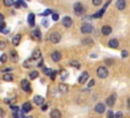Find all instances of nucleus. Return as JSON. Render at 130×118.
I'll list each match as a JSON object with an SVG mask.
<instances>
[{"mask_svg":"<svg viewBox=\"0 0 130 118\" xmlns=\"http://www.w3.org/2000/svg\"><path fill=\"white\" fill-rule=\"evenodd\" d=\"M113 118H123V114H122V112H117L115 115H114V117Z\"/></svg>","mask_w":130,"mask_h":118,"instance_id":"obj_31","label":"nucleus"},{"mask_svg":"<svg viewBox=\"0 0 130 118\" xmlns=\"http://www.w3.org/2000/svg\"><path fill=\"white\" fill-rule=\"evenodd\" d=\"M3 81L5 82H12L13 81V75L11 73H6L3 75Z\"/></svg>","mask_w":130,"mask_h":118,"instance_id":"obj_23","label":"nucleus"},{"mask_svg":"<svg viewBox=\"0 0 130 118\" xmlns=\"http://www.w3.org/2000/svg\"><path fill=\"white\" fill-rule=\"evenodd\" d=\"M111 33H112V29L110 26H104L102 28V34L104 36H109Z\"/></svg>","mask_w":130,"mask_h":118,"instance_id":"obj_13","label":"nucleus"},{"mask_svg":"<svg viewBox=\"0 0 130 118\" xmlns=\"http://www.w3.org/2000/svg\"><path fill=\"white\" fill-rule=\"evenodd\" d=\"M38 77H39V72H38L37 70L32 71V72L30 73V79H36Z\"/></svg>","mask_w":130,"mask_h":118,"instance_id":"obj_25","label":"nucleus"},{"mask_svg":"<svg viewBox=\"0 0 130 118\" xmlns=\"http://www.w3.org/2000/svg\"><path fill=\"white\" fill-rule=\"evenodd\" d=\"M87 78H89V73H87L86 71H85V72H82V74L79 77V78H78V82L79 83H85L86 81H87Z\"/></svg>","mask_w":130,"mask_h":118,"instance_id":"obj_11","label":"nucleus"},{"mask_svg":"<svg viewBox=\"0 0 130 118\" xmlns=\"http://www.w3.org/2000/svg\"><path fill=\"white\" fill-rule=\"evenodd\" d=\"M41 55H42V53H41V51L39 50V49H36L35 51L33 52V54H32V58L33 59H39V58H41Z\"/></svg>","mask_w":130,"mask_h":118,"instance_id":"obj_20","label":"nucleus"},{"mask_svg":"<svg viewBox=\"0 0 130 118\" xmlns=\"http://www.w3.org/2000/svg\"><path fill=\"white\" fill-rule=\"evenodd\" d=\"M109 46L111 48H117L119 46V42H118L117 39H112V40L109 41Z\"/></svg>","mask_w":130,"mask_h":118,"instance_id":"obj_19","label":"nucleus"},{"mask_svg":"<svg viewBox=\"0 0 130 118\" xmlns=\"http://www.w3.org/2000/svg\"><path fill=\"white\" fill-rule=\"evenodd\" d=\"M70 64H71L72 66L76 67V68H79V67H80V64H79V62H78V61H75V60H73V61H71V62H70Z\"/></svg>","mask_w":130,"mask_h":118,"instance_id":"obj_29","label":"nucleus"},{"mask_svg":"<svg viewBox=\"0 0 130 118\" xmlns=\"http://www.w3.org/2000/svg\"><path fill=\"white\" fill-rule=\"evenodd\" d=\"M52 18H53V21H57L59 20V15L57 13H53L52 14Z\"/></svg>","mask_w":130,"mask_h":118,"instance_id":"obj_33","label":"nucleus"},{"mask_svg":"<svg viewBox=\"0 0 130 118\" xmlns=\"http://www.w3.org/2000/svg\"><path fill=\"white\" fill-rule=\"evenodd\" d=\"M95 85V81H94V79H91V81L90 82V83H89V87H93Z\"/></svg>","mask_w":130,"mask_h":118,"instance_id":"obj_44","label":"nucleus"},{"mask_svg":"<svg viewBox=\"0 0 130 118\" xmlns=\"http://www.w3.org/2000/svg\"><path fill=\"white\" fill-rule=\"evenodd\" d=\"M34 103H35L36 105L41 106L45 103V99L43 97H41V96H35L34 97Z\"/></svg>","mask_w":130,"mask_h":118,"instance_id":"obj_10","label":"nucleus"},{"mask_svg":"<svg viewBox=\"0 0 130 118\" xmlns=\"http://www.w3.org/2000/svg\"><path fill=\"white\" fill-rule=\"evenodd\" d=\"M128 108L130 109V99H128Z\"/></svg>","mask_w":130,"mask_h":118,"instance_id":"obj_46","label":"nucleus"},{"mask_svg":"<svg viewBox=\"0 0 130 118\" xmlns=\"http://www.w3.org/2000/svg\"><path fill=\"white\" fill-rule=\"evenodd\" d=\"M49 40H50L53 44H57L61 41V35L58 32H53V33H51L50 37H49Z\"/></svg>","mask_w":130,"mask_h":118,"instance_id":"obj_2","label":"nucleus"},{"mask_svg":"<svg viewBox=\"0 0 130 118\" xmlns=\"http://www.w3.org/2000/svg\"><path fill=\"white\" fill-rule=\"evenodd\" d=\"M3 4L7 7H9V6H12L14 4V1L13 0H3Z\"/></svg>","mask_w":130,"mask_h":118,"instance_id":"obj_26","label":"nucleus"},{"mask_svg":"<svg viewBox=\"0 0 130 118\" xmlns=\"http://www.w3.org/2000/svg\"><path fill=\"white\" fill-rule=\"evenodd\" d=\"M20 40H21V36L20 34H17V35H15L13 38H12V44L14 46H18V44L20 43Z\"/></svg>","mask_w":130,"mask_h":118,"instance_id":"obj_15","label":"nucleus"},{"mask_svg":"<svg viewBox=\"0 0 130 118\" xmlns=\"http://www.w3.org/2000/svg\"><path fill=\"white\" fill-rule=\"evenodd\" d=\"M121 56L123 57V58H125V57H127V56H128V52L126 51V50H123V51H122V53H121Z\"/></svg>","mask_w":130,"mask_h":118,"instance_id":"obj_37","label":"nucleus"},{"mask_svg":"<svg viewBox=\"0 0 130 118\" xmlns=\"http://www.w3.org/2000/svg\"><path fill=\"white\" fill-rule=\"evenodd\" d=\"M81 33L82 34H90L93 32V26H91L90 24H85L81 26Z\"/></svg>","mask_w":130,"mask_h":118,"instance_id":"obj_5","label":"nucleus"},{"mask_svg":"<svg viewBox=\"0 0 130 118\" xmlns=\"http://www.w3.org/2000/svg\"><path fill=\"white\" fill-rule=\"evenodd\" d=\"M32 37H33V39L34 40H37V41H39L41 40V38H42V34L40 32V30H35V31H33L32 32Z\"/></svg>","mask_w":130,"mask_h":118,"instance_id":"obj_9","label":"nucleus"},{"mask_svg":"<svg viewBox=\"0 0 130 118\" xmlns=\"http://www.w3.org/2000/svg\"><path fill=\"white\" fill-rule=\"evenodd\" d=\"M44 72H45V73L47 74V75H50V73L52 72V70L49 69V68H44Z\"/></svg>","mask_w":130,"mask_h":118,"instance_id":"obj_39","label":"nucleus"},{"mask_svg":"<svg viewBox=\"0 0 130 118\" xmlns=\"http://www.w3.org/2000/svg\"><path fill=\"white\" fill-rule=\"evenodd\" d=\"M101 3H102V0H93V4L95 5V6L100 5Z\"/></svg>","mask_w":130,"mask_h":118,"instance_id":"obj_34","label":"nucleus"},{"mask_svg":"<svg viewBox=\"0 0 130 118\" xmlns=\"http://www.w3.org/2000/svg\"><path fill=\"white\" fill-rule=\"evenodd\" d=\"M73 10H74V13L76 15H81L83 13V6L81 3L79 2H76L75 4L73 5Z\"/></svg>","mask_w":130,"mask_h":118,"instance_id":"obj_3","label":"nucleus"},{"mask_svg":"<svg viewBox=\"0 0 130 118\" xmlns=\"http://www.w3.org/2000/svg\"><path fill=\"white\" fill-rule=\"evenodd\" d=\"M82 43L85 44V45H93V40H91L90 38H86V39H85L82 41Z\"/></svg>","mask_w":130,"mask_h":118,"instance_id":"obj_27","label":"nucleus"},{"mask_svg":"<svg viewBox=\"0 0 130 118\" xmlns=\"http://www.w3.org/2000/svg\"><path fill=\"white\" fill-rule=\"evenodd\" d=\"M95 111L99 113V114H102L105 112V105L102 104V103H100V104H97L95 107Z\"/></svg>","mask_w":130,"mask_h":118,"instance_id":"obj_8","label":"nucleus"},{"mask_svg":"<svg viewBox=\"0 0 130 118\" xmlns=\"http://www.w3.org/2000/svg\"><path fill=\"white\" fill-rule=\"evenodd\" d=\"M17 2H18V4H20V5H22L24 7H26V6H28V5H26L25 3L24 0H17Z\"/></svg>","mask_w":130,"mask_h":118,"instance_id":"obj_38","label":"nucleus"},{"mask_svg":"<svg viewBox=\"0 0 130 118\" xmlns=\"http://www.w3.org/2000/svg\"><path fill=\"white\" fill-rule=\"evenodd\" d=\"M125 7H126L125 0H118V1H117V8L119 10H123Z\"/></svg>","mask_w":130,"mask_h":118,"instance_id":"obj_18","label":"nucleus"},{"mask_svg":"<svg viewBox=\"0 0 130 118\" xmlns=\"http://www.w3.org/2000/svg\"><path fill=\"white\" fill-rule=\"evenodd\" d=\"M42 24H43L45 26H49V22H48V21L46 20V18H45V20H43V21H42Z\"/></svg>","mask_w":130,"mask_h":118,"instance_id":"obj_41","label":"nucleus"},{"mask_svg":"<svg viewBox=\"0 0 130 118\" xmlns=\"http://www.w3.org/2000/svg\"><path fill=\"white\" fill-rule=\"evenodd\" d=\"M10 57H11V60H12L13 62H17L18 61V55H17V53L15 52L14 50H12L10 52Z\"/></svg>","mask_w":130,"mask_h":118,"instance_id":"obj_22","label":"nucleus"},{"mask_svg":"<svg viewBox=\"0 0 130 118\" xmlns=\"http://www.w3.org/2000/svg\"><path fill=\"white\" fill-rule=\"evenodd\" d=\"M110 2H111V0H109V1L108 2H107V4L104 6V7H103V8L100 10V11H99V12H97V13H95V14H94V15H93V17H101L102 15H103V13H104L105 12V10L107 9V7H108V5L110 4Z\"/></svg>","mask_w":130,"mask_h":118,"instance_id":"obj_7","label":"nucleus"},{"mask_svg":"<svg viewBox=\"0 0 130 118\" xmlns=\"http://www.w3.org/2000/svg\"><path fill=\"white\" fill-rule=\"evenodd\" d=\"M59 91L61 93H66L68 91V87L65 83H60L59 85Z\"/></svg>","mask_w":130,"mask_h":118,"instance_id":"obj_24","label":"nucleus"},{"mask_svg":"<svg viewBox=\"0 0 130 118\" xmlns=\"http://www.w3.org/2000/svg\"><path fill=\"white\" fill-rule=\"evenodd\" d=\"M56 74H57V71H55V70H54V71H52L51 73H50V77H51L52 81H54V79H55Z\"/></svg>","mask_w":130,"mask_h":118,"instance_id":"obj_32","label":"nucleus"},{"mask_svg":"<svg viewBox=\"0 0 130 118\" xmlns=\"http://www.w3.org/2000/svg\"><path fill=\"white\" fill-rule=\"evenodd\" d=\"M115 96H110L108 99L106 100V104L109 106V107H112V106H114V104H115Z\"/></svg>","mask_w":130,"mask_h":118,"instance_id":"obj_16","label":"nucleus"},{"mask_svg":"<svg viewBox=\"0 0 130 118\" xmlns=\"http://www.w3.org/2000/svg\"><path fill=\"white\" fill-rule=\"evenodd\" d=\"M5 115H6V112L3 110L2 108H0V117H5Z\"/></svg>","mask_w":130,"mask_h":118,"instance_id":"obj_35","label":"nucleus"},{"mask_svg":"<svg viewBox=\"0 0 130 118\" xmlns=\"http://www.w3.org/2000/svg\"><path fill=\"white\" fill-rule=\"evenodd\" d=\"M50 13H52V11H51L50 9H47L46 11H44V12L42 13V15H43V16H46V15H48V14H50Z\"/></svg>","mask_w":130,"mask_h":118,"instance_id":"obj_36","label":"nucleus"},{"mask_svg":"<svg viewBox=\"0 0 130 118\" xmlns=\"http://www.w3.org/2000/svg\"><path fill=\"white\" fill-rule=\"evenodd\" d=\"M7 61V55L6 54H2L0 56V62L1 63H5Z\"/></svg>","mask_w":130,"mask_h":118,"instance_id":"obj_28","label":"nucleus"},{"mask_svg":"<svg viewBox=\"0 0 130 118\" xmlns=\"http://www.w3.org/2000/svg\"><path fill=\"white\" fill-rule=\"evenodd\" d=\"M62 24H63V26H65V28H70V26H72V24H73V21H72L71 17L64 16L63 20H62Z\"/></svg>","mask_w":130,"mask_h":118,"instance_id":"obj_6","label":"nucleus"},{"mask_svg":"<svg viewBox=\"0 0 130 118\" xmlns=\"http://www.w3.org/2000/svg\"><path fill=\"white\" fill-rule=\"evenodd\" d=\"M28 22L30 26H35V14L34 13H30L29 16H28Z\"/></svg>","mask_w":130,"mask_h":118,"instance_id":"obj_17","label":"nucleus"},{"mask_svg":"<svg viewBox=\"0 0 130 118\" xmlns=\"http://www.w3.org/2000/svg\"><path fill=\"white\" fill-rule=\"evenodd\" d=\"M4 47H5V44H4V43H2V42L0 41V50H2V49H4Z\"/></svg>","mask_w":130,"mask_h":118,"instance_id":"obj_43","label":"nucleus"},{"mask_svg":"<svg viewBox=\"0 0 130 118\" xmlns=\"http://www.w3.org/2000/svg\"><path fill=\"white\" fill-rule=\"evenodd\" d=\"M51 118H61V113L59 110H53L50 114Z\"/></svg>","mask_w":130,"mask_h":118,"instance_id":"obj_21","label":"nucleus"},{"mask_svg":"<svg viewBox=\"0 0 130 118\" xmlns=\"http://www.w3.org/2000/svg\"><path fill=\"white\" fill-rule=\"evenodd\" d=\"M20 87L21 89L25 91V92H28V93H30V85L28 79H22L20 82Z\"/></svg>","mask_w":130,"mask_h":118,"instance_id":"obj_4","label":"nucleus"},{"mask_svg":"<svg viewBox=\"0 0 130 118\" xmlns=\"http://www.w3.org/2000/svg\"><path fill=\"white\" fill-rule=\"evenodd\" d=\"M113 117H114L113 112H112V111H109V112H108V118H113Z\"/></svg>","mask_w":130,"mask_h":118,"instance_id":"obj_42","label":"nucleus"},{"mask_svg":"<svg viewBox=\"0 0 130 118\" xmlns=\"http://www.w3.org/2000/svg\"><path fill=\"white\" fill-rule=\"evenodd\" d=\"M4 22V15L2 13H0V25Z\"/></svg>","mask_w":130,"mask_h":118,"instance_id":"obj_40","label":"nucleus"},{"mask_svg":"<svg viewBox=\"0 0 130 118\" xmlns=\"http://www.w3.org/2000/svg\"><path fill=\"white\" fill-rule=\"evenodd\" d=\"M22 111L24 112H25V113H28V112H30V110L33 109V107H32V104H30V102H25V103H24L22 104Z\"/></svg>","mask_w":130,"mask_h":118,"instance_id":"obj_12","label":"nucleus"},{"mask_svg":"<svg viewBox=\"0 0 130 118\" xmlns=\"http://www.w3.org/2000/svg\"><path fill=\"white\" fill-rule=\"evenodd\" d=\"M67 71H65V70H62V71H61V78H62V79H65V78H66L67 77Z\"/></svg>","mask_w":130,"mask_h":118,"instance_id":"obj_30","label":"nucleus"},{"mask_svg":"<svg viewBox=\"0 0 130 118\" xmlns=\"http://www.w3.org/2000/svg\"><path fill=\"white\" fill-rule=\"evenodd\" d=\"M51 57H52V59L54 60L55 62H58V61H60V60H61V53L59 51H55V52L52 53Z\"/></svg>","mask_w":130,"mask_h":118,"instance_id":"obj_14","label":"nucleus"},{"mask_svg":"<svg viewBox=\"0 0 130 118\" xmlns=\"http://www.w3.org/2000/svg\"><path fill=\"white\" fill-rule=\"evenodd\" d=\"M108 73H109L108 69H107V67H105V66H100L97 70V74L100 78H106L108 77Z\"/></svg>","mask_w":130,"mask_h":118,"instance_id":"obj_1","label":"nucleus"},{"mask_svg":"<svg viewBox=\"0 0 130 118\" xmlns=\"http://www.w3.org/2000/svg\"><path fill=\"white\" fill-rule=\"evenodd\" d=\"M22 118H33V116H24Z\"/></svg>","mask_w":130,"mask_h":118,"instance_id":"obj_47","label":"nucleus"},{"mask_svg":"<svg viewBox=\"0 0 130 118\" xmlns=\"http://www.w3.org/2000/svg\"><path fill=\"white\" fill-rule=\"evenodd\" d=\"M47 109H48V106H47V105H43V107H42V110H43V111H46Z\"/></svg>","mask_w":130,"mask_h":118,"instance_id":"obj_45","label":"nucleus"}]
</instances>
